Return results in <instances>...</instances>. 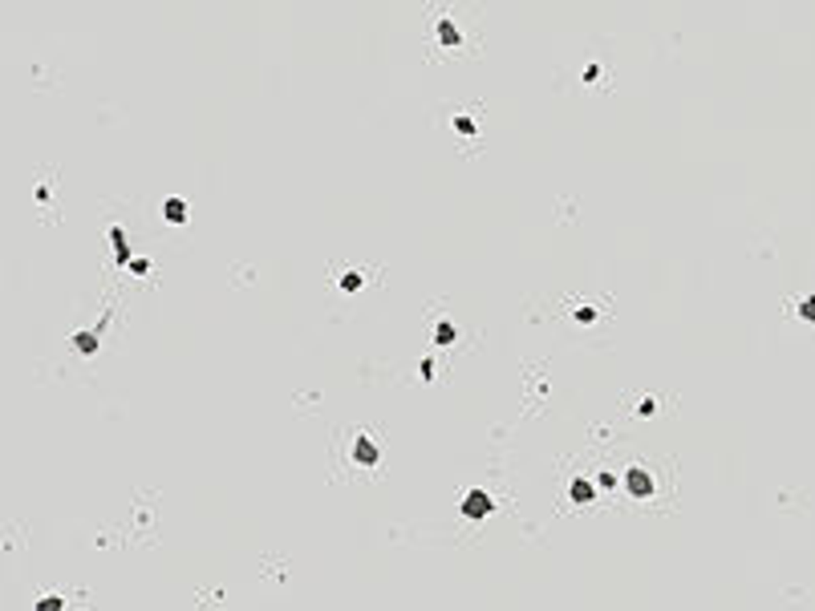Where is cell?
<instances>
[{
  "instance_id": "4",
  "label": "cell",
  "mask_w": 815,
  "mask_h": 611,
  "mask_svg": "<svg viewBox=\"0 0 815 611\" xmlns=\"http://www.w3.org/2000/svg\"><path fill=\"white\" fill-rule=\"evenodd\" d=\"M592 494H596V490H592L589 482H572V498H576V502H589Z\"/></svg>"
},
{
  "instance_id": "5",
  "label": "cell",
  "mask_w": 815,
  "mask_h": 611,
  "mask_svg": "<svg viewBox=\"0 0 815 611\" xmlns=\"http://www.w3.org/2000/svg\"><path fill=\"white\" fill-rule=\"evenodd\" d=\"M167 219H187V203H182V199H171V203H167Z\"/></svg>"
},
{
  "instance_id": "6",
  "label": "cell",
  "mask_w": 815,
  "mask_h": 611,
  "mask_svg": "<svg viewBox=\"0 0 815 611\" xmlns=\"http://www.w3.org/2000/svg\"><path fill=\"white\" fill-rule=\"evenodd\" d=\"M799 312H803V320H815V296H807V300H803V308H799Z\"/></svg>"
},
{
  "instance_id": "7",
  "label": "cell",
  "mask_w": 815,
  "mask_h": 611,
  "mask_svg": "<svg viewBox=\"0 0 815 611\" xmlns=\"http://www.w3.org/2000/svg\"><path fill=\"white\" fill-rule=\"evenodd\" d=\"M37 611H61V603H57V599H45V603H41Z\"/></svg>"
},
{
  "instance_id": "2",
  "label": "cell",
  "mask_w": 815,
  "mask_h": 611,
  "mask_svg": "<svg viewBox=\"0 0 815 611\" xmlns=\"http://www.w3.org/2000/svg\"><path fill=\"white\" fill-rule=\"evenodd\" d=\"M357 462H365V466H373V462H377V449H373V445H369L365 437L357 441Z\"/></svg>"
},
{
  "instance_id": "1",
  "label": "cell",
  "mask_w": 815,
  "mask_h": 611,
  "mask_svg": "<svg viewBox=\"0 0 815 611\" xmlns=\"http://www.w3.org/2000/svg\"><path fill=\"white\" fill-rule=\"evenodd\" d=\"M491 510H495V502H491L483 490H471V494L462 498V514H466V519H487Z\"/></svg>"
},
{
  "instance_id": "3",
  "label": "cell",
  "mask_w": 815,
  "mask_h": 611,
  "mask_svg": "<svg viewBox=\"0 0 815 611\" xmlns=\"http://www.w3.org/2000/svg\"><path fill=\"white\" fill-rule=\"evenodd\" d=\"M629 490H633L637 498H645V494H649V478H645V474H629Z\"/></svg>"
}]
</instances>
